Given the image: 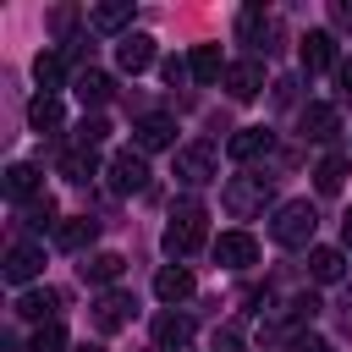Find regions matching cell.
I'll list each match as a JSON object with an SVG mask.
<instances>
[{
	"instance_id": "obj_9",
	"label": "cell",
	"mask_w": 352,
	"mask_h": 352,
	"mask_svg": "<svg viewBox=\"0 0 352 352\" xmlns=\"http://www.w3.org/2000/svg\"><path fill=\"white\" fill-rule=\"evenodd\" d=\"M148 60H154V38L148 33H126L116 44V66L121 72H148Z\"/></svg>"
},
{
	"instance_id": "obj_2",
	"label": "cell",
	"mask_w": 352,
	"mask_h": 352,
	"mask_svg": "<svg viewBox=\"0 0 352 352\" xmlns=\"http://www.w3.org/2000/svg\"><path fill=\"white\" fill-rule=\"evenodd\" d=\"M314 226H319L314 204H308V198H292V204H280V209H275V220H270V236H275L280 248H308Z\"/></svg>"
},
{
	"instance_id": "obj_38",
	"label": "cell",
	"mask_w": 352,
	"mask_h": 352,
	"mask_svg": "<svg viewBox=\"0 0 352 352\" xmlns=\"http://www.w3.org/2000/svg\"><path fill=\"white\" fill-rule=\"evenodd\" d=\"M77 352H104V346H94V341H88V346H77Z\"/></svg>"
},
{
	"instance_id": "obj_15",
	"label": "cell",
	"mask_w": 352,
	"mask_h": 352,
	"mask_svg": "<svg viewBox=\"0 0 352 352\" xmlns=\"http://www.w3.org/2000/svg\"><path fill=\"white\" fill-rule=\"evenodd\" d=\"M38 187H44V176H38V165H28V160H16V165L6 170V192H11V198H22V204H33V198H44Z\"/></svg>"
},
{
	"instance_id": "obj_24",
	"label": "cell",
	"mask_w": 352,
	"mask_h": 352,
	"mask_svg": "<svg viewBox=\"0 0 352 352\" xmlns=\"http://www.w3.org/2000/svg\"><path fill=\"white\" fill-rule=\"evenodd\" d=\"M60 116H66V110H60V99H55V94H38V99L28 104V126H33V132H55V126H60Z\"/></svg>"
},
{
	"instance_id": "obj_19",
	"label": "cell",
	"mask_w": 352,
	"mask_h": 352,
	"mask_svg": "<svg viewBox=\"0 0 352 352\" xmlns=\"http://www.w3.org/2000/svg\"><path fill=\"white\" fill-rule=\"evenodd\" d=\"M302 132H308L314 143H330V138L341 132V116H336V104H308V110H302Z\"/></svg>"
},
{
	"instance_id": "obj_21",
	"label": "cell",
	"mask_w": 352,
	"mask_h": 352,
	"mask_svg": "<svg viewBox=\"0 0 352 352\" xmlns=\"http://www.w3.org/2000/svg\"><path fill=\"white\" fill-rule=\"evenodd\" d=\"M110 94H116V77H104V72H77V99L82 104H110Z\"/></svg>"
},
{
	"instance_id": "obj_12",
	"label": "cell",
	"mask_w": 352,
	"mask_h": 352,
	"mask_svg": "<svg viewBox=\"0 0 352 352\" xmlns=\"http://www.w3.org/2000/svg\"><path fill=\"white\" fill-rule=\"evenodd\" d=\"M302 66H308V72H330V66H336V33L314 28V33L302 38Z\"/></svg>"
},
{
	"instance_id": "obj_37",
	"label": "cell",
	"mask_w": 352,
	"mask_h": 352,
	"mask_svg": "<svg viewBox=\"0 0 352 352\" xmlns=\"http://www.w3.org/2000/svg\"><path fill=\"white\" fill-rule=\"evenodd\" d=\"M341 236H346V248H352V214H346V226H341Z\"/></svg>"
},
{
	"instance_id": "obj_4",
	"label": "cell",
	"mask_w": 352,
	"mask_h": 352,
	"mask_svg": "<svg viewBox=\"0 0 352 352\" xmlns=\"http://www.w3.org/2000/svg\"><path fill=\"white\" fill-rule=\"evenodd\" d=\"M176 176H182L187 187L214 182V148H209V143H187V148L176 154Z\"/></svg>"
},
{
	"instance_id": "obj_22",
	"label": "cell",
	"mask_w": 352,
	"mask_h": 352,
	"mask_svg": "<svg viewBox=\"0 0 352 352\" xmlns=\"http://www.w3.org/2000/svg\"><path fill=\"white\" fill-rule=\"evenodd\" d=\"M346 170H352V160H346V154H324V160L314 165V187H319V192H341Z\"/></svg>"
},
{
	"instance_id": "obj_10",
	"label": "cell",
	"mask_w": 352,
	"mask_h": 352,
	"mask_svg": "<svg viewBox=\"0 0 352 352\" xmlns=\"http://www.w3.org/2000/svg\"><path fill=\"white\" fill-rule=\"evenodd\" d=\"M264 88V66L258 60H231V72H226V94L231 99H253Z\"/></svg>"
},
{
	"instance_id": "obj_34",
	"label": "cell",
	"mask_w": 352,
	"mask_h": 352,
	"mask_svg": "<svg viewBox=\"0 0 352 352\" xmlns=\"http://www.w3.org/2000/svg\"><path fill=\"white\" fill-rule=\"evenodd\" d=\"M297 352H336V346H330V341H319V336H302V341H297Z\"/></svg>"
},
{
	"instance_id": "obj_20",
	"label": "cell",
	"mask_w": 352,
	"mask_h": 352,
	"mask_svg": "<svg viewBox=\"0 0 352 352\" xmlns=\"http://www.w3.org/2000/svg\"><path fill=\"white\" fill-rule=\"evenodd\" d=\"M192 341V319H182V314H160V324H154V346L160 352H176V346H187Z\"/></svg>"
},
{
	"instance_id": "obj_6",
	"label": "cell",
	"mask_w": 352,
	"mask_h": 352,
	"mask_svg": "<svg viewBox=\"0 0 352 352\" xmlns=\"http://www.w3.org/2000/svg\"><path fill=\"white\" fill-rule=\"evenodd\" d=\"M110 187H116V192H143V187H148V165H143V154L121 148V154L110 160Z\"/></svg>"
},
{
	"instance_id": "obj_31",
	"label": "cell",
	"mask_w": 352,
	"mask_h": 352,
	"mask_svg": "<svg viewBox=\"0 0 352 352\" xmlns=\"http://www.w3.org/2000/svg\"><path fill=\"white\" fill-rule=\"evenodd\" d=\"M60 72H66V55H38V60H33V77L44 82V94L60 82Z\"/></svg>"
},
{
	"instance_id": "obj_30",
	"label": "cell",
	"mask_w": 352,
	"mask_h": 352,
	"mask_svg": "<svg viewBox=\"0 0 352 352\" xmlns=\"http://www.w3.org/2000/svg\"><path fill=\"white\" fill-rule=\"evenodd\" d=\"M110 138V121L104 116H82V126H77V148H99Z\"/></svg>"
},
{
	"instance_id": "obj_11",
	"label": "cell",
	"mask_w": 352,
	"mask_h": 352,
	"mask_svg": "<svg viewBox=\"0 0 352 352\" xmlns=\"http://www.w3.org/2000/svg\"><path fill=\"white\" fill-rule=\"evenodd\" d=\"M154 297H160V302H187V297H192V270L165 264V270L154 275Z\"/></svg>"
},
{
	"instance_id": "obj_8",
	"label": "cell",
	"mask_w": 352,
	"mask_h": 352,
	"mask_svg": "<svg viewBox=\"0 0 352 352\" xmlns=\"http://www.w3.org/2000/svg\"><path fill=\"white\" fill-rule=\"evenodd\" d=\"M126 319H132V297L126 292H99L94 297V324L99 330H121Z\"/></svg>"
},
{
	"instance_id": "obj_16",
	"label": "cell",
	"mask_w": 352,
	"mask_h": 352,
	"mask_svg": "<svg viewBox=\"0 0 352 352\" xmlns=\"http://www.w3.org/2000/svg\"><path fill=\"white\" fill-rule=\"evenodd\" d=\"M94 236H99V220H88V214H72V220H60V226H55V242H60L66 253H82Z\"/></svg>"
},
{
	"instance_id": "obj_26",
	"label": "cell",
	"mask_w": 352,
	"mask_h": 352,
	"mask_svg": "<svg viewBox=\"0 0 352 352\" xmlns=\"http://www.w3.org/2000/svg\"><path fill=\"white\" fill-rule=\"evenodd\" d=\"M99 33H121L126 22H132V6L126 0H110V6H94V16H88Z\"/></svg>"
},
{
	"instance_id": "obj_18",
	"label": "cell",
	"mask_w": 352,
	"mask_h": 352,
	"mask_svg": "<svg viewBox=\"0 0 352 352\" xmlns=\"http://www.w3.org/2000/svg\"><path fill=\"white\" fill-rule=\"evenodd\" d=\"M308 275H314L319 286H336V280L346 275V253H341V248H314V253H308Z\"/></svg>"
},
{
	"instance_id": "obj_23",
	"label": "cell",
	"mask_w": 352,
	"mask_h": 352,
	"mask_svg": "<svg viewBox=\"0 0 352 352\" xmlns=\"http://www.w3.org/2000/svg\"><path fill=\"white\" fill-rule=\"evenodd\" d=\"M121 270H126V258L104 248V253H94V258L82 264V280H94V286H110V280H121Z\"/></svg>"
},
{
	"instance_id": "obj_36",
	"label": "cell",
	"mask_w": 352,
	"mask_h": 352,
	"mask_svg": "<svg viewBox=\"0 0 352 352\" xmlns=\"http://www.w3.org/2000/svg\"><path fill=\"white\" fill-rule=\"evenodd\" d=\"M330 16H336L341 28H352V6H330Z\"/></svg>"
},
{
	"instance_id": "obj_25",
	"label": "cell",
	"mask_w": 352,
	"mask_h": 352,
	"mask_svg": "<svg viewBox=\"0 0 352 352\" xmlns=\"http://www.w3.org/2000/svg\"><path fill=\"white\" fill-rule=\"evenodd\" d=\"M94 170H99V154H94V148H66V154H60V176H66V182H88Z\"/></svg>"
},
{
	"instance_id": "obj_3",
	"label": "cell",
	"mask_w": 352,
	"mask_h": 352,
	"mask_svg": "<svg viewBox=\"0 0 352 352\" xmlns=\"http://www.w3.org/2000/svg\"><path fill=\"white\" fill-rule=\"evenodd\" d=\"M214 258L226 270H253L258 264V236L253 231H220L214 236Z\"/></svg>"
},
{
	"instance_id": "obj_29",
	"label": "cell",
	"mask_w": 352,
	"mask_h": 352,
	"mask_svg": "<svg viewBox=\"0 0 352 352\" xmlns=\"http://www.w3.org/2000/svg\"><path fill=\"white\" fill-rule=\"evenodd\" d=\"M60 346H66V330H60V319L38 324V330H33V341H28V352H60Z\"/></svg>"
},
{
	"instance_id": "obj_33",
	"label": "cell",
	"mask_w": 352,
	"mask_h": 352,
	"mask_svg": "<svg viewBox=\"0 0 352 352\" xmlns=\"http://www.w3.org/2000/svg\"><path fill=\"white\" fill-rule=\"evenodd\" d=\"M336 82H341V94L352 99V60H341V66H336Z\"/></svg>"
},
{
	"instance_id": "obj_35",
	"label": "cell",
	"mask_w": 352,
	"mask_h": 352,
	"mask_svg": "<svg viewBox=\"0 0 352 352\" xmlns=\"http://www.w3.org/2000/svg\"><path fill=\"white\" fill-rule=\"evenodd\" d=\"M182 77H192V72H187L182 60H165V82H182Z\"/></svg>"
},
{
	"instance_id": "obj_32",
	"label": "cell",
	"mask_w": 352,
	"mask_h": 352,
	"mask_svg": "<svg viewBox=\"0 0 352 352\" xmlns=\"http://www.w3.org/2000/svg\"><path fill=\"white\" fill-rule=\"evenodd\" d=\"M28 226H33V231H50V226H55V198H33V204H28Z\"/></svg>"
},
{
	"instance_id": "obj_7",
	"label": "cell",
	"mask_w": 352,
	"mask_h": 352,
	"mask_svg": "<svg viewBox=\"0 0 352 352\" xmlns=\"http://www.w3.org/2000/svg\"><path fill=\"white\" fill-rule=\"evenodd\" d=\"M264 198H270V176H248V182H231L226 187V209L231 214H253Z\"/></svg>"
},
{
	"instance_id": "obj_13",
	"label": "cell",
	"mask_w": 352,
	"mask_h": 352,
	"mask_svg": "<svg viewBox=\"0 0 352 352\" xmlns=\"http://www.w3.org/2000/svg\"><path fill=\"white\" fill-rule=\"evenodd\" d=\"M187 72H192V82H226V60H220V50L214 44H198L192 55H187Z\"/></svg>"
},
{
	"instance_id": "obj_28",
	"label": "cell",
	"mask_w": 352,
	"mask_h": 352,
	"mask_svg": "<svg viewBox=\"0 0 352 352\" xmlns=\"http://www.w3.org/2000/svg\"><path fill=\"white\" fill-rule=\"evenodd\" d=\"M314 314H319V297H314V292H302V297H292V302H286V314H280L275 324H280V330H297V324H308Z\"/></svg>"
},
{
	"instance_id": "obj_27",
	"label": "cell",
	"mask_w": 352,
	"mask_h": 352,
	"mask_svg": "<svg viewBox=\"0 0 352 352\" xmlns=\"http://www.w3.org/2000/svg\"><path fill=\"white\" fill-rule=\"evenodd\" d=\"M16 314H22V319H38V324H50V319H55V292H50V286H44V292H22Z\"/></svg>"
},
{
	"instance_id": "obj_1",
	"label": "cell",
	"mask_w": 352,
	"mask_h": 352,
	"mask_svg": "<svg viewBox=\"0 0 352 352\" xmlns=\"http://www.w3.org/2000/svg\"><path fill=\"white\" fill-rule=\"evenodd\" d=\"M209 242V209L198 204V198H182L176 209H170V226H165V253L170 258H187V253H198Z\"/></svg>"
},
{
	"instance_id": "obj_14",
	"label": "cell",
	"mask_w": 352,
	"mask_h": 352,
	"mask_svg": "<svg viewBox=\"0 0 352 352\" xmlns=\"http://www.w3.org/2000/svg\"><path fill=\"white\" fill-rule=\"evenodd\" d=\"M270 148H275V138H270L264 126H242V132H231V143H226L231 160H258V154H270Z\"/></svg>"
},
{
	"instance_id": "obj_17",
	"label": "cell",
	"mask_w": 352,
	"mask_h": 352,
	"mask_svg": "<svg viewBox=\"0 0 352 352\" xmlns=\"http://www.w3.org/2000/svg\"><path fill=\"white\" fill-rule=\"evenodd\" d=\"M38 270H44V253H38V248H28V242H22V248H11V253H6V280H11V286H28Z\"/></svg>"
},
{
	"instance_id": "obj_5",
	"label": "cell",
	"mask_w": 352,
	"mask_h": 352,
	"mask_svg": "<svg viewBox=\"0 0 352 352\" xmlns=\"http://www.w3.org/2000/svg\"><path fill=\"white\" fill-rule=\"evenodd\" d=\"M132 143H138V154L176 148V121H170V116H143V121L132 126Z\"/></svg>"
}]
</instances>
